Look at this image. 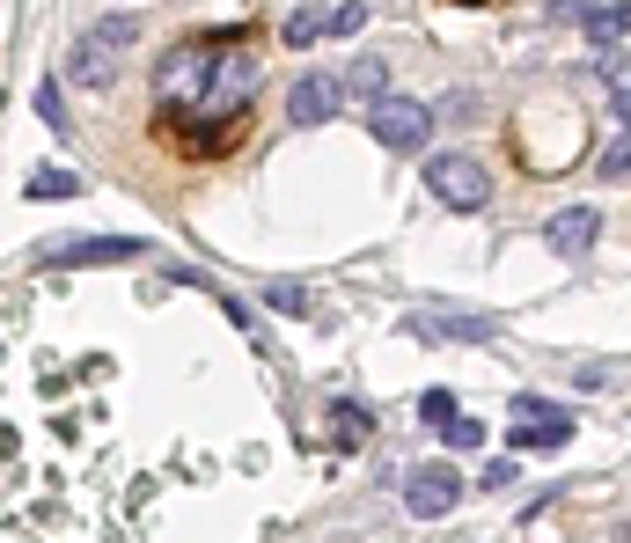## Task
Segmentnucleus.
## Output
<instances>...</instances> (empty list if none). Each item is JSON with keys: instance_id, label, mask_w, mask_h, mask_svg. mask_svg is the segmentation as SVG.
Masks as SVG:
<instances>
[{"instance_id": "obj_4", "label": "nucleus", "mask_w": 631, "mask_h": 543, "mask_svg": "<svg viewBox=\"0 0 631 543\" xmlns=\"http://www.w3.org/2000/svg\"><path fill=\"white\" fill-rule=\"evenodd\" d=\"M133 257H147L140 235H81V243H51L37 265H51V272H96V265H133Z\"/></svg>"}, {"instance_id": "obj_12", "label": "nucleus", "mask_w": 631, "mask_h": 543, "mask_svg": "<svg viewBox=\"0 0 631 543\" xmlns=\"http://www.w3.org/2000/svg\"><path fill=\"white\" fill-rule=\"evenodd\" d=\"M23 192H30V198H81V176L51 162V170H30V184H23Z\"/></svg>"}, {"instance_id": "obj_1", "label": "nucleus", "mask_w": 631, "mask_h": 543, "mask_svg": "<svg viewBox=\"0 0 631 543\" xmlns=\"http://www.w3.org/2000/svg\"><path fill=\"white\" fill-rule=\"evenodd\" d=\"M257 81H265V37L250 23L206 30V37L170 45L162 67H154L162 132H170L184 154H220L236 132H243L250 103H257Z\"/></svg>"}, {"instance_id": "obj_27", "label": "nucleus", "mask_w": 631, "mask_h": 543, "mask_svg": "<svg viewBox=\"0 0 631 543\" xmlns=\"http://www.w3.org/2000/svg\"><path fill=\"white\" fill-rule=\"evenodd\" d=\"M624 543H631V521H624Z\"/></svg>"}, {"instance_id": "obj_13", "label": "nucleus", "mask_w": 631, "mask_h": 543, "mask_svg": "<svg viewBox=\"0 0 631 543\" xmlns=\"http://www.w3.org/2000/svg\"><path fill=\"white\" fill-rule=\"evenodd\" d=\"M323 30H331V15L309 0V8H294V15H287V30H279V37H287V45H316Z\"/></svg>"}, {"instance_id": "obj_11", "label": "nucleus", "mask_w": 631, "mask_h": 543, "mask_svg": "<svg viewBox=\"0 0 631 543\" xmlns=\"http://www.w3.org/2000/svg\"><path fill=\"white\" fill-rule=\"evenodd\" d=\"M345 96H360L367 111H375V103L389 96V67L382 59H353V67H345Z\"/></svg>"}, {"instance_id": "obj_10", "label": "nucleus", "mask_w": 631, "mask_h": 543, "mask_svg": "<svg viewBox=\"0 0 631 543\" xmlns=\"http://www.w3.org/2000/svg\"><path fill=\"white\" fill-rule=\"evenodd\" d=\"M573 441V419H514V434H507V448H565Z\"/></svg>"}, {"instance_id": "obj_21", "label": "nucleus", "mask_w": 631, "mask_h": 543, "mask_svg": "<svg viewBox=\"0 0 631 543\" xmlns=\"http://www.w3.org/2000/svg\"><path fill=\"white\" fill-rule=\"evenodd\" d=\"M440 441H448V448H485V426H478V419H462V412H456V419L440 426Z\"/></svg>"}, {"instance_id": "obj_7", "label": "nucleus", "mask_w": 631, "mask_h": 543, "mask_svg": "<svg viewBox=\"0 0 631 543\" xmlns=\"http://www.w3.org/2000/svg\"><path fill=\"white\" fill-rule=\"evenodd\" d=\"M595 235H603V213H595V206H565V213H551V228H543V243L559 250V257H587Z\"/></svg>"}, {"instance_id": "obj_19", "label": "nucleus", "mask_w": 631, "mask_h": 543, "mask_svg": "<svg viewBox=\"0 0 631 543\" xmlns=\"http://www.w3.org/2000/svg\"><path fill=\"white\" fill-rule=\"evenodd\" d=\"M418 419H426V426L440 434V426L456 419V396H448V390H426V396H418Z\"/></svg>"}, {"instance_id": "obj_18", "label": "nucleus", "mask_w": 631, "mask_h": 543, "mask_svg": "<svg viewBox=\"0 0 631 543\" xmlns=\"http://www.w3.org/2000/svg\"><path fill=\"white\" fill-rule=\"evenodd\" d=\"M331 426H339V448L367 441V412H360V404H331Z\"/></svg>"}, {"instance_id": "obj_23", "label": "nucleus", "mask_w": 631, "mask_h": 543, "mask_svg": "<svg viewBox=\"0 0 631 543\" xmlns=\"http://www.w3.org/2000/svg\"><path fill=\"white\" fill-rule=\"evenodd\" d=\"M331 30H339V37L367 30V0H345V8H331Z\"/></svg>"}, {"instance_id": "obj_20", "label": "nucleus", "mask_w": 631, "mask_h": 543, "mask_svg": "<svg viewBox=\"0 0 631 543\" xmlns=\"http://www.w3.org/2000/svg\"><path fill=\"white\" fill-rule=\"evenodd\" d=\"M514 477H521V463H514V455H500L492 470H478V493H514Z\"/></svg>"}, {"instance_id": "obj_22", "label": "nucleus", "mask_w": 631, "mask_h": 543, "mask_svg": "<svg viewBox=\"0 0 631 543\" xmlns=\"http://www.w3.org/2000/svg\"><path fill=\"white\" fill-rule=\"evenodd\" d=\"M603 176H631V132L617 125V140L603 148Z\"/></svg>"}, {"instance_id": "obj_2", "label": "nucleus", "mask_w": 631, "mask_h": 543, "mask_svg": "<svg viewBox=\"0 0 631 543\" xmlns=\"http://www.w3.org/2000/svg\"><path fill=\"white\" fill-rule=\"evenodd\" d=\"M367 125H375V140H382L389 154H418L426 140H434V111L412 96H382L375 111H367Z\"/></svg>"}, {"instance_id": "obj_17", "label": "nucleus", "mask_w": 631, "mask_h": 543, "mask_svg": "<svg viewBox=\"0 0 631 543\" xmlns=\"http://www.w3.org/2000/svg\"><path fill=\"white\" fill-rule=\"evenodd\" d=\"M37 118H45L51 132H73V118H67V103H59V81H37Z\"/></svg>"}, {"instance_id": "obj_25", "label": "nucleus", "mask_w": 631, "mask_h": 543, "mask_svg": "<svg viewBox=\"0 0 631 543\" xmlns=\"http://www.w3.org/2000/svg\"><path fill=\"white\" fill-rule=\"evenodd\" d=\"M617 125L631 132V89H617Z\"/></svg>"}, {"instance_id": "obj_16", "label": "nucleus", "mask_w": 631, "mask_h": 543, "mask_svg": "<svg viewBox=\"0 0 631 543\" xmlns=\"http://www.w3.org/2000/svg\"><path fill=\"white\" fill-rule=\"evenodd\" d=\"M624 30H631V8H587V37L609 45V37H624Z\"/></svg>"}, {"instance_id": "obj_9", "label": "nucleus", "mask_w": 631, "mask_h": 543, "mask_svg": "<svg viewBox=\"0 0 631 543\" xmlns=\"http://www.w3.org/2000/svg\"><path fill=\"white\" fill-rule=\"evenodd\" d=\"M67 81L111 89V81H118V59H111V45H96V37H73V51H67Z\"/></svg>"}, {"instance_id": "obj_14", "label": "nucleus", "mask_w": 631, "mask_h": 543, "mask_svg": "<svg viewBox=\"0 0 631 543\" xmlns=\"http://www.w3.org/2000/svg\"><path fill=\"white\" fill-rule=\"evenodd\" d=\"M265 309H279V316H316L309 287H294V279H272V287H265Z\"/></svg>"}, {"instance_id": "obj_26", "label": "nucleus", "mask_w": 631, "mask_h": 543, "mask_svg": "<svg viewBox=\"0 0 631 543\" xmlns=\"http://www.w3.org/2000/svg\"><path fill=\"white\" fill-rule=\"evenodd\" d=\"M462 8H485V0H462Z\"/></svg>"}, {"instance_id": "obj_5", "label": "nucleus", "mask_w": 631, "mask_h": 543, "mask_svg": "<svg viewBox=\"0 0 631 543\" xmlns=\"http://www.w3.org/2000/svg\"><path fill=\"white\" fill-rule=\"evenodd\" d=\"M456 499H462V477L448 463H418L412 477H404V507H412L418 521H440Z\"/></svg>"}, {"instance_id": "obj_15", "label": "nucleus", "mask_w": 631, "mask_h": 543, "mask_svg": "<svg viewBox=\"0 0 631 543\" xmlns=\"http://www.w3.org/2000/svg\"><path fill=\"white\" fill-rule=\"evenodd\" d=\"M89 37H96V45H111V51H125V45H140V15H103Z\"/></svg>"}, {"instance_id": "obj_8", "label": "nucleus", "mask_w": 631, "mask_h": 543, "mask_svg": "<svg viewBox=\"0 0 631 543\" xmlns=\"http://www.w3.org/2000/svg\"><path fill=\"white\" fill-rule=\"evenodd\" d=\"M418 338H456V346H485V338H500V323L492 316H456V309H440V316H412Z\"/></svg>"}, {"instance_id": "obj_3", "label": "nucleus", "mask_w": 631, "mask_h": 543, "mask_svg": "<svg viewBox=\"0 0 631 543\" xmlns=\"http://www.w3.org/2000/svg\"><path fill=\"white\" fill-rule=\"evenodd\" d=\"M426 184H434V198L448 206V213H478V206L492 198L485 162H470V154H440V162H426Z\"/></svg>"}, {"instance_id": "obj_6", "label": "nucleus", "mask_w": 631, "mask_h": 543, "mask_svg": "<svg viewBox=\"0 0 631 543\" xmlns=\"http://www.w3.org/2000/svg\"><path fill=\"white\" fill-rule=\"evenodd\" d=\"M339 103H345V81L301 74V81L287 89V118H294V125H323V118H339Z\"/></svg>"}, {"instance_id": "obj_24", "label": "nucleus", "mask_w": 631, "mask_h": 543, "mask_svg": "<svg viewBox=\"0 0 631 543\" xmlns=\"http://www.w3.org/2000/svg\"><path fill=\"white\" fill-rule=\"evenodd\" d=\"M507 412H514V419H559V404H543V396H514Z\"/></svg>"}]
</instances>
